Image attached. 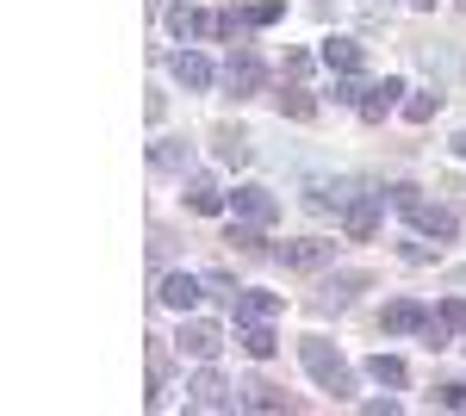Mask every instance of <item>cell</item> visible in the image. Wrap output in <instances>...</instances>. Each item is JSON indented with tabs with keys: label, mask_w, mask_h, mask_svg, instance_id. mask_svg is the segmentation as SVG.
Returning <instances> with one entry per match:
<instances>
[{
	"label": "cell",
	"mask_w": 466,
	"mask_h": 416,
	"mask_svg": "<svg viewBox=\"0 0 466 416\" xmlns=\"http://www.w3.org/2000/svg\"><path fill=\"white\" fill-rule=\"evenodd\" d=\"M274 100H280V112H287V118H318V100H311V87H280Z\"/></svg>",
	"instance_id": "obj_22"
},
{
	"label": "cell",
	"mask_w": 466,
	"mask_h": 416,
	"mask_svg": "<svg viewBox=\"0 0 466 416\" xmlns=\"http://www.w3.org/2000/svg\"><path fill=\"white\" fill-rule=\"evenodd\" d=\"M454 156H466V131H461V137H454Z\"/></svg>",
	"instance_id": "obj_30"
},
{
	"label": "cell",
	"mask_w": 466,
	"mask_h": 416,
	"mask_svg": "<svg viewBox=\"0 0 466 416\" xmlns=\"http://www.w3.org/2000/svg\"><path fill=\"white\" fill-rule=\"evenodd\" d=\"M187 206L199 211V218H218V211H224V193H218L206 174H193V180H187Z\"/></svg>",
	"instance_id": "obj_18"
},
{
	"label": "cell",
	"mask_w": 466,
	"mask_h": 416,
	"mask_svg": "<svg viewBox=\"0 0 466 416\" xmlns=\"http://www.w3.org/2000/svg\"><path fill=\"white\" fill-rule=\"evenodd\" d=\"M367 373H373L380 385H392V391H398L404 380H410V367H404L398 354H373V360H367Z\"/></svg>",
	"instance_id": "obj_21"
},
{
	"label": "cell",
	"mask_w": 466,
	"mask_h": 416,
	"mask_svg": "<svg viewBox=\"0 0 466 416\" xmlns=\"http://www.w3.org/2000/svg\"><path fill=\"white\" fill-rule=\"evenodd\" d=\"M180 354H193V360H218V348H224V330L218 323H206V317H187L180 323V336H175Z\"/></svg>",
	"instance_id": "obj_5"
},
{
	"label": "cell",
	"mask_w": 466,
	"mask_h": 416,
	"mask_svg": "<svg viewBox=\"0 0 466 416\" xmlns=\"http://www.w3.org/2000/svg\"><path fill=\"white\" fill-rule=\"evenodd\" d=\"M168 32H175V37H218V13H199V6H168Z\"/></svg>",
	"instance_id": "obj_15"
},
{
	"label": "cell",
	"mask_w": 466,
	"mask_h": 416,
	"mask_svg": "<svg viewBox=\"0 0 466 416\" xmlns=\"http://www.w3.org/2000/svg\"><path fill=\"white\" fill-rule=\"evenodd\" d=\"M386 199H392V206L404 211V218H410V224H417V230H423V237H435V243H448V237H454V230H461V224H454V211L430 206V199H423V193H417V187H404V180H398V187H392V193H386Z\"/></svg>",
	"instance_id": "obj_2"
},
{
	"label": "cell",
	"mask_w": 466,
	"mask_h": 416,
	"mask_svg": "<svg viewBox=\"0 0 466 416\" xmlns=\"http://www.w3.org/2000/svg\"><path fill=\"white\" fill-rule=\"evenodd\" d=\"M237 342L249 348L255 360H274V348H280V336H274V323H237Z\"/></svg>",
	"instance_id": "obj_17"
},
{
	"label": "cell",
	"mask_w": 466,
	"mask_h": 416,
	"mask_svg": "<svg viewBox=\"0 0 466 416\" xmlns=\"http://www.w3.org/2000/svg\"><path fill=\"white\" fill-rule=\"evenodd\" d=\"M206 292H224V299H237V279H230V274H206Z\"/></svg>",
	"instance_id": "obj_28"
},
{
	"label": "cell",
	"mask_w": 466,
	"mask_h": 416,
	"mask_svg": "<svg viewBox=\"0 0 466 416\" xmlns=\"http://www.w3.org/2000/svg\"><path fill=\"white\" fill-rule=\"evenodd\" d=\"M380 211H386V193H349V206H342L349 243H367V237L380 230Z\"/></svg>",
	"instance_id": "obj_4"
},
{
	"label": "cell",
	"mask_w": 466,
	"mask_h": 416,
	"mask_svg": "<svg viewBox=\"0 0 466 416\" xmlns=\"http://www.w3.org/2000/svg\"><path fill=\"white\" fill-rule=\"evenodd\" d=\"M243 404H249V411H287V391H274V385H243Z\"/></svg>",
	"instance_id": "obj_23"
},
{
	"label": "cell",
	"mask_w": 466,
	"mask_h": 416,
	"mask_svg": "<svg viewBox=\"0 0 466 416\" xmlns=\"http://www.w3.org/2000/svg\"><path fill=\"white\" fill-rule=\"evenodd\" d=\"M398 94H404V81H398V75H386V81H373V87H367V94H360V118H367V125H380V118H386V112H392L398 106Z\"/></svg>",
	"instance_id": "obj_11"
},
{
	"label": "cell",
	"mask_w": 466,
	"mask_h": 416,
	"mask_svg": "<svg viewBox=\"0 0 466 416\" xmlns=\"http://www.w3.org/2000/svg\"><path fill=\"white\" fill-rule=\"evenodd\" d=\"M360 286H367V274H336V279H323V286H318V311H342Z\"/></svg>",
	"instance_id": "obj_16"
},
{
	"label": "cell",
	"mask_w": 466,
	"mask_h": 416,
	"mask_svg": "<svg viewBox=\"0 0 466 416\" xmlns=\"http://www.w3.org/2000/svg\"><path fill=\"white\" fill-rule=\"evenodd\" d=\"M435 112H441V94H410V100H404V118H410V125H430Z\"/></svg>",
	"instance_id": "obj_24"
},
{
	"label": "cell",
	"mask_w": 466,
	"mask_h": 416,
	"mask_svg": "<svg viewBox=\"0 0 466 416\" xmlns=\"http://www.w3.org/2000/svg\"><path fill=\"white\" fill-rule=\"evenodd\" d=\"M435 404H441V411H466V385H441Z\"/></svg>",
	"instance_id": "obj_27"
},
{
	"label": "cell",
	"mask_w": 466,
	"mask_h": 416,
	"mask_svg": "<svg viewBox=\"0 0 466 416\" xmlns=\"http://www.w3.org/2000/svg\"><path fill=\"white\" fill-rule=\"evenodd\" d=\"M168 69H175V81H180V87H193V94L218 81V69L199 56V50H175V56H168Z\"/></svg>",
	"instance_id": "obj_13"
},
{
	"label": "cell",
	"mask_w": 466,
	"mask_h": 416,
	"mask_svg": "<svg viewBox=\"0 0 466 416\" xmlns=\"http://www.w3.org/2000/svg\"><path fill=\"white\" fill-rule=\"evenodd\" d=\"M230 305H237V323H274V317L287 311V299H280V292H261V286L237 292Z\"/></svg>",
	"instance_id": "obj_8"
},
{
	"label": "cell",
	"mask_w": 466,
	"mask_h": 416,
	"mask_svg": "<svg viewBox=\"0 0 466 416\" xmlns=\"http://www.w3.org/2000/svg\"><path fill=\"white\" fill-rule=\"evenodd\" d=\"M299 360H305V373H311V380H318L329 398H349V391H355V373H349V360H342V354H336L329 342H318V336H311V342H299Z\"/></svg>",
	"instance_id": "obj_1"
},
{
	"label": "cell",
	"mask_w": 466,
	"mask_h": 416,
	"mask_svg": "<svg viewBox=\"0 0 466 416\" xmlns=\"http://www.w3.org/2000/svg\"><path fill=\"white\" fill-rule=\"evenodd\" d=\"M149 162H156V168H168V174L193 168V143H156V149H149Z\"/></svg>",
	"instance_id": "obj_20"
},
{
	"label": "cell",
	"mask_w": 466,
	"mask_h": 416,
	"mask_svg": "<svg viewBox=\"0 0 466 416\" xmlns=\"http://www.w3.org/2000/svg\"><path fill=\"white\" fill-rule=\"evenodd\" d=\"M156 299H162L168 311H193V305L206 299V279H193V274H162V286H156Z\"/></svg>",
	"instance_id": "obj_10"
},
{
	"label": "cell",
	"mask_w": 466,
	"mask_h": 416,
	"mask_svg": "<svg viewBox=\"0 0 466 416\" xmlns=\"http://www.w3.org/2000/svg\"><path fill=\"white\" fill-rule=\"evenodd\" d=\"M212 149H218V162H224V168H243V162H249V137H243V131H218Z\"/></svg>",
	"instance_id": "obj_19"
},
{
	"label": "cell",
	"mask_w": 466,
	"mask_h": 416,
	"mask_svg": "<svg viewBox=\"0 0 466 416\" xmlns=\"http://www.w3.org/2000/svg\"><path fill=\"white\" fill-rule=\"evenodd\" d=\"M404 6H435V0H404Z\"/></svg>",
	"instance_id": "obj_31"
},
{
	"label": "cell",
	"mask_w": 466,
	"mask_h": 416,
	"mask_svg": "<svg viewBox=\"0 0 466 416\" xmlns=\"http://www.w3.org/2000/svg\"><path fill=\"white\" fill-rule=\"evenodd\" d=\"M280 261H287L292 274H318L336 261V243H318V237H299V243H280Z\"/></svg>",
	"instance_id": "obj_6"
},
{
	"label": "cell",
	"mask_w": 466,
	"mask_h": 416,
	"mask_svg": "<svg viewBox=\"0 0 466 416\" xmlns=\"http://www.w3.org/2000/svg\"><path fill=\"white\" fill-rule=\"evenodd\" d=\"M261 81H268V69L255 63L249 50H237V56L224 63V87H230L237 100H249V94H261Z\"/></svg>",
	"instance_id": "obj_7"
},
{
	"label": "cell",
	"mask_w": 466,
	"mask_h": 416,
	"mask_svg": "<svg viewBox=\"0 0 466 416\" xmlns=\"http://www.w3.org/2000/svg\"><path fill=\"white\" fill-rule=\"evenodd\" d=\"M230 206H237V218H249V224H274V218H280V199H274L268 187H255V180L230 193Z\"/></svg>",
	"instance_id": "obj_9"
},
{
	"label": "cell",
	"mask_w": 466,
	"mask_h": 416,
	"mask_svg": "<svg viewBox=\"0 0 466 416\" xmlns=\"http://www.w3.org/2000/svg\"><path fill=\"white\" fill-rule=\"evenodd\" d=\"M360 94H367L360 75H336V106H360Z\"/></svg>",
	"instance_id": "obj_25"
},
{
	"label": "cell",
	"mask_w": 466,
	"mask_h": 416,
	"mask_svg": "<svg viewBox=\"0 0 466 416\" xmlns=\"http://www.w3.org/2000/svg\"><path fill=\"white\" fill-rule=\"evenodd\" d=\"M187 404H193V411H237V398H230V380L218 373L212 360H206V373H193V380H187Z\"/></svg>",
	"instance_id": "obj_3"
},
{
	"label": "cell",
	"mask_w": 466,
	"mask_h": 416,
	"mask_svg": "<svg viewBox=\"0 0 466 416\" xmlns=\"http://www.w3.org/2000/svg\"><path fill=\"white\" fill-rule=\"evenodd\" d=\"M323 69L329 75H360L367 69V50H360L355 37H329V44H323Z\"/></svg>",
	"instance_id": "obj_14"
},
{
	"label": "cell",
	"mask_w": 466,
	"mask_h": 416,
	"mask_svg": "<svg viewBox=\"0 0 466 416\" xmlns=\"http://www.w3.org/2000/svg\"><path fill=\"white\" fill-rule=\"evenodd\" d=\"M280 13H287V0H255V6H249V25H274Z\"/></svg>",
	"instance_id": "obj_26"
},
{
	"label": "cell",
	"mask_w": 466,
	"mask_h": 416,
	"mask_svg": "<svg viewBox=\"0 0 466 416\" xmlns=\"http://www.w3.org/2000/svg\"><path fill=\"white\" fill-rule=\"evenodd\" d=\"M441 317H448L454 330H466V299H448V305H441Z\"/></svg>",
	"instance_id": "obj_29"
},
{
	"label": "cell",
	"mask_w": 466,
	"mask_h": 416,
	"mask_svg": "<svg viewBox=\"0 0 466 416\" xmlns=\"http://www.w3.org/2000/svg\"><path fill=\"white\" fill-rule=\"evenodd\" d=\"M380 323H386V336H423V323H430V311H423L417 299H392Z\"/></svg>",
	"instance_id": "obj_12"
}]
</instances>
